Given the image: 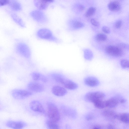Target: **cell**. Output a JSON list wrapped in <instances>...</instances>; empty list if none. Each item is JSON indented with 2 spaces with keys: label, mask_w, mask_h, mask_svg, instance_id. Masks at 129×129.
<instances>
[{
  "label": "cell",
  "mask_w": 129,
  "mask_h": 129,
  "mask_svg": "<svg viewBox=\"0 0 129 129\" xmlns=\"http://www.w3.org/2000/svg\"><path fill=\"white\" fill-rule=\"evenodd\" d=\"M48 116L49 120L56 122L60 119V115L58 110L53 103L49 102L47 103Z\"/></svg>",
  "instance_id": "cell-1"
},
{
  "label": "cell",
  "mask_w": 129,
  "mask_h": 129,
  "mask_svg": "<svg viewBox=\"0 0 129 129\" xmlns=\"http://www.w3.org/2000/svg\"><path fill=\"white\" fill-rule=\"evenodd\" d=\"M55 80L62 84L65 88L70 90H74L78 87L77 84L74 82L65 78L61 75L58 74L56 76Z\"/></svg>",
  "instance_id": "cell-2"
},
{
  "label": "cell",
  "mask_w": 129,
  "mask_h": 129,
  "mask_svg": "<svg viewBox=\"0 0 129 129\" xmlns=\"http://www.w3.org/2000/svg\"><path fill=\"white\" fill-rule=\"evenodd\" d=\"M15 50L18 54L24 58H29L31 56V52L29 47L24 43H18L15 47Z\"/></svg>",
  "instance_id": "cell-3"
},
{
  "label": "cell",
  "mask_w": 129,
  "mask_h": 129,
  "mask_svg": "<svg viewBox=\"0 0 129 129\" xmlns=\"http://www.w3.org/2000/svg\"><path fill=\"white\" fill-rule=\"evenodd\" d=\"M30 14L35 20L39 23L45 24L48 22L47 17L45 13L40 10H34L30 12Z\"/></svg>",
  "instance_id": "cell-4"
},
{
  "label": "cell",
  "mask_w": 129,
  "mask_h": 129,
  "mask_svg": "<svg viewBox=\"0 0 129 129\" xmlns=\"http://www.w3.org/2000/svg\"><path fill=\"white\" fill-rule=\"evenodd\" d=\"M105 96V94L101 92H91L85 95L84 98L86 101L93 103L98 100H103Z\"/></svg>",
  "instance_id": "cell-5"
},
{
  "label": "cell",
  "mask_w": 129,
  "mask_h": 129,
  "mask_svg": "<svg viewBox=\"0 0 129 129\" xmlns=\"http://www.w3.org/2000/svg\"><path fill=\"white\" fill-rule=\"evenodd\" d=\"M11 94L15 99L23 100L31 96L33 93L30 91L24 89H15L11 91Z\"/></svg>",
  "instance_id": "cell-6"
},
{
  "label": "cell",
  "mask_w": 129,
  "mask_h": 129,
  "mask_svg": "<svg viewBox=\"0 0 129 129\" xmlns=\"http://www.w3.org/2000/svg\"><path fill=\"white\" fill-rule=\"evenodd\" d=\"M36 35L38 37L41 39L49 41H53L55 39L51 31L47 28L40 29L37 31Z\"/></svg>",
  "instance_id": "cell-7"
},
{
  "label": "cell",
  "mask_w": 129,
  "mask_h": 129,
  "mask_svg": "<svg viewBox=\"0 0 129 129\" xmlns=\"http://www.w3.org/2000/svg\"><path fill=\"white\" fill-rule=\"evenodd\" d=\"M105 51L108 54L114 56L120 57L123 54V51L120 47L113 45H109L106 48Z\"/></svg>",
  "instance_id": "cell-8"
},
{
  "label": "cell",
  "mask_w": 129,
  "mask_h": 129,
  "mask_svg": "<svg viewBox=\"0 0 129 129\" xmlns=\"http://www.w3.org/2000/svg\"><path fill=\"white\" fill-rule=\"evenodd\" d=\"M27 87L29 91L35 92H42L44 90L43 85L36 82L32 81L29 82L27 84Z\"/></svg>",
  "instance_id": "cell-9"
},
{
  "label": "cell",
  "mask_w": 129,
  "mask_h": 129,
  "mask_svg": "<svg viewBox=\"0 0 129 129\" xmlns=\"http://www.w3.org/2000/svg\"><path fill=\"white\" fill-rule=\"evenodd\" d=\"M29 106L31 109L35 111L44 113V109L41 103L38 101L34 100L30 103Z\"/></svg>",
  "instance_id": "cell-10"
},
{
  "label": "cell",
  "mask_w": 129,
  "mask_h": 129,
  "mask_svg": "<svg viewBox=\"0 0 129 129\" xmlns=\"http://www.w3.org/2000/svg\"><path fill=\"white\" fill-rule=\"evenodd\" d=\"M53 1L36 0L34 1V3L35 6L41 10H45L48 7L49 4L52 2Z\"/></svg>",
  "instance_id": "cell-11"
},
{
  "label": "cell",
  "mask_w": 129,
  "mask_h": 129,
  "mask_svg": "<svg viewBox=\"0 0 129 129\" xmlns=\"http://www.w3.org/2000/svg\"><path fill=\"white\" fill-rule=\"evenodd\" d=\"M30 75L32 79L35 81H40L45 83L48 81L47 77L40 73L34 72H32Z\"/></svg>",
  "instance_id": "cell-12"
},
{
  "label": "cell",
  "mask_w": 129,
  "mask_h": 129,
  "mask_svg": "<svg viewBox=\"0 0 129 129\" xmlns=\"http://www.w3.org/2000/svg\"><path fill=\"white\" fill-rule=\"evenodd\" d=\"M52 92L54 95L59 96H63L67 92L64 88L58 85L54 86L52 88Z\"/></svg>",
  "instance_id": "cell-13"
},
{
  "label": "cell",
  "mask_w": 129,
  "mask_h": 129,
  "mask_svg": "<svg viewBox=\"0 0 129 129\" xmlns=\"http://www.w3.org/2000/svg\"><path fill=\"white\" fill-rule=\"evenodd\" d=\"M6 124L7 126L13 129H22L26 125L23 122L12 121H8Z\"/></svg>",
  "instance_id": "cell-14"
},
{
  "label": "cell",
  "mask_w": 129,
  "mask_h": 129,
  "mask_svg": "<svg viewBox=\"0 0 129 129\" xmlns=\"http://www.w3.org/2000/svg\"><path fill=\"white\" fill-rule=\"evenodd\" d=\"M84 82L86 85L91 87H96L99 83L98 80L93 77H88L86 78L84 80Z\"/></svg>",
  "instance_id": "cell-15"
},
{
  "label": "cell",
  "mask_w": 129,
  "mask_h": 129,
  "mask_svg": "<svg viewBox=\"0 0 129 129\" xmlns=\"http://www.w3.org/2000/svg\"><path fill=\"white\" fill-rule=\"evenodd\" d=\"M10 15L13 20L18 25L22 27L25 26V24L22 18L17 14L13 12H9Z\"/></svg>",
  "instance_id": "cell-16"
},
{
  "label": "cell",
  "mask_w": 129,
  "mask_h": 129,
  "mask_svg": "<svg viewBox=\"0 0 129 129\" xmlns=\"http://www.w3.org/2000/svg\"><path fill=\"white\" fill-rule=\"evenodd\" d=\"M8 5L11 9L14 11H19L22 9V7L21 4L19 2L16 0H9Z\"/></svg>",
  "instance_id": "cell-17"
},
{
  "label": "cell",
  "mask_w": 129,
  "mask_h": 129,
  "mask_svg": "<svg viewBox=\"0 0 129 129\" xmlns=\"http://www.w3.org/2000/svg\"><path fill=\"white\" fill-rule=\"evenodd\" d=\"M108 8L110 10L116 11H119L121 8V5L119 2L116 1H112L109 4Z\"/></svg>",
  "instance_id": "cell-18"
},
{
  "label": "cell",
  "mask_w": 129,
  "mask_h": 129,
  "mask_svg": "<svg viewBox=\"0 0 129 129\" xmlns=\"http://www.w3.org/2000/svg\"><path fill=\"white\" fill-rule=\"evenodd\" d=\"M119 100L116 98H113L106 101V107L112 108L116 107L119 102Z\"/></svg>",
  "instance_id": "cell-19"
},
{
  "label": "cell",
  "mask_w": 129,
  "mask_h": 129,
  "mask_svg": "<svg viewBox=\"0 0 129 129\" xmlns=\"http://www.w3.org/2000/svg\"><path fill=\"white\" fill-rule=\"evenodd\" d=\"M103 114L105 117L111 119L116 118L117 114L114 111L110 110H104L103 112Z\"/></svg>",
  "instance_id": "cell-20"
},
{
  "label": "cell",
  "mask_w": 129,
  "mask_h": 129,
  "mask_svg": "<svg viewBox=\"0 0 129 129\" xmlns=\"http://www.w3.org/2000/svg\"><path fill=\"white\" fill-rule=\"evenodd\" d=\"M116 118L123 122L129 123V113H124L117 114Z\"/></svg>",
  "instance_id": "cell-21"
},
{
  "label": "cell",
  "mask_w": 129,
  "mask_h": 129,
  "mask_svg": "<svg viewBox=\"0 0 129 129\" xmlns=\"http://www.w3.org/2000/svg\"><path fill=\"white\" fill-rule=\"evenodd\" d=\"M94 106L97 108L102 109L106 107V101L103 100H98L93 103Z\"/></svg>",
  "instance_id": "cell-22"
},
{
  "label": "cell",
  "mask_w": 129,
  "mask_h": 129,
  "mask_svg": "<svg viewBox=\"0 0 129 129\" xmlns=\"http://www.w3.org/2000/svg\"><path fill=\"white\" fill-rule=\"evenodd\" d=\"M46 123L49 129H60L56 122L49 120L47 121Z\"/></svg>",
  "instance_id": "cell-23"
},
{
  "label": "cell",
  "mask_w": 129,
  "mask_h": 129,
  "mask_svg": "<svg viewBox=\"0 0 129 129\" xmlns=\"http://www.w3.org/2000/svg\"><path fill=\"white\" fill-rule=\"evenodd\" d=\"M120 64L121 67L124 69L129 68V60L122 59L121 60Z\"/></svg>",
  "instance_id": "cell-24"
},
{
  "label": "cell",
  "mask_w": 129,
  "mask_h": 129,
  "mask_svg": "<svg viewBox=\"0 0 129 129\" xmlns=\"http://www.w3.org/2000/svg\"><path fill=\"white\" fill-rule=\"evenodd\" d=\"M95 9L93 7L90 8L85 13V16L86 17H89L92 15L95 12Z\"/></svg>",
  "instance_id": "cell-25"
},
{
  "label": "cell",
  "mask_w": 129,
  "mask_h": 129,
  "mask_svg": "<svg viewBox=\"0 0 129 129\" xmlns=\"http://www.w3.org/2000/svg\"><path fill=\"white\" fill-rule=\"evenodd\" d=\"M107 36L103 33H99L97 35L96 37V39L99 41H104L107 39Z\"/></svg>",
  "instance_id": "cell-26"
},
{
  "label": "cell",
  "mask_w": 129,
  "mask_h": 129,
  "mask_svg": "<svg viewBox=\"0 0 129 129\" xmlns=\"http://www.w3.org/2000/svg\"><path fill=\"white\" fill-rule=\"evenodd\" d=\"M83 24L81 22L76 21L74 22L73 24V26L75 28H79L82 27L83 26Z\"/></svg>",
  "instance_id": "cell-27"
},
{
  "label": "cell",
  "mask_w": 129,
  "mask_h": 129,
  "mask_svg": "<svg viewBox=\"0 0 129 129\" xmlns=\"http://www.w3.org/2000/svg\"><path fill=\"white\" fill-rule=\"evenodd\" d=\"M122 24V21L120 20L117 21L115 23V26L116 28H120Z\"/></svg>",
  "instance_id": "cell-28"
},
{
  "label": "cell",
  "mask_w": 129,
  "mask_h": 129,
  "mask_svg": "<svg viewBox=\"0 0 129 129\" xmlns=\"http://www.w3.org/2000/svg\"><path fill=\"white\" fill-rule=\"evenodd\" d=\"M90 22L92 25L95 26H98L99 25V22L94 19H92L90 20Z\"/></svg>",
  "instance_id": "cell-29"
},
{
  "label": "cell",
  "mask_w": 129,
  "mask_h": 129,
  "mask_svg": "<svg viewBox=\"0 0 129 129\" xmlns=\"http://www.w3.org/2000/svg\"><path fill=\"white\" fill-rule=\"evenodd\" d=\"M9 2L8 0H0V6L8 5Z\"/></svg>",
  "instance_id": "cell-30"
},
{
  "label": "cell",
  "mask_w": 129,
  "mask_h": 129,
  "mask_svg": "<svg viewBox=\"0 0 129 129\" xmlns=\"http://www.w3.org/2000/svg\"><path fill=\"white\" fill-rule=\"evenodd\" d=\"M103 31L106 34H108L110 32V30L109 28L106 26H104L102 28Z\"/></svg>",
  "instance_id": "cell-31"
},
{
  "label": "cell",
  "mask_w": 129,
  "mask_h": 129,
  "mask_svg": "<svg viewBox=\"0 0 129 129\" xmlns=\"http://www.w3.org/2000/svg\"><path fill=\"white\" fill-rule=\"evenodd\" d=\"M107 129H115L114 127L111 124H109L107 126Z\"/></svg>",
  "instance_id": "cell-32"
},
{
  "label": "cell",
  "mask_w": 129,
  "mask_h": 129,
  "mask_svg": "<svg viewBox=\"0 0 129 129\" xmlns=\"http://www.w3.org/2000/svg\"><path fill=\"white\" fill-rule=\"evenodd\" d=\"M119 102L120 103H123L125 102V100L124 99L121 98L119 99Z\"/></svg>",
  "instance_id": "cell-33"
},
{
  "label": "cell",
  "mask_w": 129,
  "mask_h": 129,
  "mask_svg": "<svg viewBox=\"0 0 129 129\" xmlns=\"http://www.w3.org/2000/svg\"><path fill=\"white\" fill-rule=\"evenodd\" d=\"M86 118L87 120H89L91 119L92 117L90 115H88L86 117Z\"/></svg>",
  "instance_id": "cell-34"
},
{
  "label": "cell",
  "mask_w": 129,
  "mask_h": 129,
  "mask_svg": "<svg viewBox=\"0 0 129 129\" xmlns=\"http://www.w3.org/2000/svg\"><path fill=\"white\" fill-rule=\"evenodd\" d=\"M79 8L80 10L82 11L84 9V7L82 5H80L79 6Z\"/></svg>",
  "instance_id": "cell-35"
},
{
  "label": "cell",
  "mask_w": 129,
  "mask_h": 129,
  "mask_svg": "<svg viewBox=\"0 0 129 129\" xmlns=\"http://www.w3.org/2000/svg\"><path fill=\"white\" fill-rule=\"evenodd\" d=\"M92 129H99L98 128H97V127H94V128H93Z\"/></svg>",
  "instance_id": "cell-36"
}]
</instances>
